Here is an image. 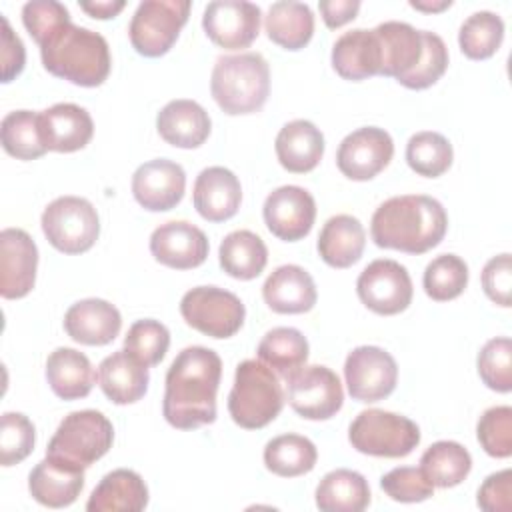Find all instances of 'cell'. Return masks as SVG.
<instances>
[{
  "mask_svg": "<svg viewBox=\"0 0 512 512\" xmlns=\"http://www.w3.org/2000/svg\"><path fill=\"white\" fill-rule=\"evenodd\" d=\"M222 378L220 356L206 346L178 352L166 372L162 414L178 430H194L216 420V394Z\"/></svg>",
  "mask_w": 512,
  "mask_h": 512,
  "instance_id": "obj_1",
  "label": "cell"
},
{
  "mask_svg": "<svg viewBox=\"0 0 512 512\" xmlns=\"http://www.w3.org/2000/svg\"><path fill=\"white\" fill-rule=\"evenodd\" d=\"M114 442L112 422L98 410H76L64 416L48 442L46 454L80 468L100 460Z\"/></svg>",
  "mask_w": 512,
  "mask_h": 512,
  "instance_id": "obj_7",
  "label": "cell"
},
{
  "mask_svg": "<svg viewBox=\"0 0 512 512\" xmlns=\"http://www.w3.org/2000/svg\"><path fill=\"white\" fill-rule=\"evenodd\" d=\"M318 460V450L312 440L300 434H280L266 442L264 464L282 478H296L308 474Z\"/></svg>",
  "mask_w": 512,
  "mask_h": 512,
  "instance_id": "obj_38",
  "label": "cell"
},
{
  "mask_svg": "<svg viewBox=\"0 0 512 512\" xmlns=\"http://www.w3.org/2000/svg\"><path fill=\"white\" fill-rule=\"evenodd\" d=\"M40 134L48 150L76 152L92 140L94 122L86 108L58 102L40 112Z\"/></svg>",
  "mask_w": 512,
  "mask_h": 512,
  "instance_id": "obj_23",
  "label": "cell"
},
{
  "mask_svg": "<svg viewBox=\"0 0 512 512\" xmlns=\"http://www.w3.org/2000/svg\"><path fill=\"white\" fill-rule=\"evenodd\" d=\"M262 216L276 238L296 242L310 234L316 220V202L306 188L286 184L266 196Z\"/></svg>",
  "mask_w": 512,
  "mask_h": 512,
  "instance_id": "obj_16",
  "label": "cell"
},
{
  "mask_svg": "<svg viewBox=\"0 0 512 512\" xmlns=\"http://www.w3.org/2000/svg\"><path fill=\"white\" fill-rule=\"evenodd\" d=\"M26 64V48L20 36L12 30L6 16H0V68H2V82L8 84L14 80Z\"/></svg>",
  "mask_w": 512,
  "mask_h": 512,
  "instance_id": "obj_52",
  "label": "cell"
},
{
  "mask_svg": "<svg viewBox=\"0 0 512 512\" xmlns=\"http://www.w3.org/2000/svg\"><path fill=\"white\" fill-rule=\"evenodd\" d=\"M394 156L392 136L378 126H364L348 136L338 146V170L356 182H364L380 174Z\"/></svg>",
  "mask_w": 512,
  "mask_h": 512,
  "instance_id": "obj_14",
  "label": "cell"
},
{
  "mask_svg": "<svg viewBox=\"0 0 512 512\" xmlns=\"http://www.w3.org/2000/svg\"><path fill=\"white\" fill-rule=\"evenodd\" d=\"M120 328V310L102 298L78 300L64 314L66 334L86 346L110 344L120 334Z\"/></svg>",
  "mask_w": 512,
  "mask_h": 512,
  "instance_id": "obj_22",
  "label": "cell"
},
{
  "mask_svg": "<svg viewBox=\"0 0 512 512\" xmlns=\"http://www.w3.org/2000/svg\"><path fill=\"white\" fill-rule=\"evenodd\" d=\"M410 6L416 8V10H422V12H442L444 8H450L452 6V0H410Z\"/></svg>",
  "mask_w": 512,
  "mask_h": 512,
  "instance_id": "obj_55",
  "label": "cell"
},
{
  "mask_svg": "<svg viewBox=\"0 0 512 512\" xmlns=\"http://www.w3.org/2000/svg\"><path fill=\"white\" fill-rule=\"evenodd\" d=\"M478 506L486 512H510L512 510V470L504 468L490 474L478 488Z\"/></svg>",
  "mask_w": 512,
  "mask_h": 512,
  "instance_id": "obj_51",
  "label": "cell"
},
{
  "mask_svg": "<svg viewBox=\"0 0 512 512\" xmlns=\"http://www.w3.org/2000/svg\"><path fill=\"white\" fill-rule=\"evenodd\" d=\"M22 22L34 42L44 44L58 28L70 22V12L56 0H32L22 6Z\"/></svg>",
  "mask_w": 512,
  "mask_h": 512,
  "instance_id": "obj_49",
  "label": "cell"
},
{
  "mask_svg": "<svg viewBox=\"0 0 512 512\" xmlns=\"http://www.w3.org/2000/svg\"><path fill=\"white\" fill-rule=\"evenodd\" d=\"M84 488V468L62 458L48 456L40 460L28 474V490L32 498L48 508H64L76 502Z\"/></svg>",
  "mask_w": 512,
  "mask_h": 512,
  "instance_id": "obj_20",
  "label": "cell"
},
{
  "mask_svg": "<svg viewBox=\"0 0 512 512\" xmlns=\"http://www.w3.org/2000/svg\"><path fill=\"white\" fill-rule=\"evenodd\" d=\"M126 6L124 0H96V2H80V8L92 18L108 20L114 18Z\"/></svg>",
  "mask_w": 512,
  "mask_h": 512,
  "instance_id": "obj_54",
  "label": "cell"
},
{
  "mask_svg": "<svg viewBox=\"0 0 512 512\" xmlns=\"http://www.w3.org/2000/svg\"><path fill=\"white\" fill-rule=\"evenodd\" d=\"M158 134L176 148H198L210 136V116L194 100H170L156 116Z\"/></svg>",
  "mask_w": 512,
  "mask_h": 512,
  "instance_id": "obj_26",
  "label": "cell"
},
{
  "mask_svg": "<svg viewBox=\"0 0 512 512\" xmlns=\"http://www.w3.org/2000/svg\"><path fill=\"white\" fill-rule=\"evenodd\" d=\"M38 248L22 228L0 232V294L6 300L24 298L36 282Z\"/></svg>",
  "mask_w": 512,
  "mask_h": 512,
  "instance_id": "obj_17",
  "label": "cell"
},
{
  "mask_svg": "<svg viewBox=\"0 0 512 512\" xmlns=\"http://www.w3.org/2000/svg\"><path fill=\"white\" fill-rule=\"evenodd\" d=\"M46 380L62 400H78L90 394L96 374L86 354L60 346L46 360Z\"/></svg>",
  "mask_w": 512,
  "mask_h": 512,
  "instance_id": "obj_32",
  "label": "cell"
},
{
  "mask_svg": "<svg viewBox=\"0 0 512 512\" xmlns=\"http://www.w3.org/2000/svg\"><path fill=\"white\" fill-rule=\"evenodd\" d=\"M208 250L210 244L206 234L186 220L164 222L150 236L152 256L160 264L176 270L200 266L206 260Z\"/></svg>",
  "mask_w": 512,
  "mask_h": 512,
  "instance_id": "obj_19",
  "label": "cell"
},
{
  "mask_svg": "<svg viewBox=\"0 0 512 512\" xmlns=\"http://www.w3.org/2000/svg\"><path fill=\"white\" fill-rule=\"evenodd\" d=\"M366 232L358 218L336 214L326 220L318 234V254L332 268H348L362 258Z\"/></svg>",
  "mask_w": 512,
  "mask_h": 512,
  "instance_id": "obj_30",
  "label": "cell"
},
{
  "mask_svg": "<svg viewBox=\"0 0 512 512\" xmlns=\"http://www.w3.org/2000/svg\"><path fill=\"white\" fill-rule=\"evenodd\" d=\"M318 8L328 28H340L346 22L356 18L360 10V2L358 0H320Z\"/></svg>",
  "mask_w": 512,
  "mask_h": 512,
  "instance_id": "obj_53",
  "label": "cell"
},
{
  "mask_svg": "<svg viewBox=\"0 0 512 512\" xmlns=\"http://www.w3.org/2000/svg\"><path fill=\"white\" fill-rule=\"evenodd\" d=\"M380 486L396 502H422L434 494V484L420 468L398 466L380 478Z\"/></svg>",
  "mask_w": 512,
  "mask_h": 512,
  "instance_id": "obj_48",
  "label": "cell"
},
{
  "mask_svg": "<svg viewBox=\"0 0 512 512\" xmlns=\"http://www.w3.org/2000/svg\"><path fill=\"white\" fill-rule=\"evenodd\" d=\"M308 340L298 328L278 326L264 334L258 344V360L270 366L284 380L300 370L308 360Z\"/></svg>",
  "mask_w": 512,
  "mask_h": 512,
  "instance_id": "obj_36",
  "label": "cell"
},
{
  "mask_svg": "<svg viewBox=\"0 0 512 512\" xmlns=\"http://www.w3.org/2000/svg\"><path fill=\"white\" fill-rule=\"evenodd\" d=\"M332 66L344 80H366L382 70L378 36L366 28L344 32L332 46Z\"/></svg>",
  "mask_w": 512,
  "mask_h": 512,
  "instance_id": "obj_25",
  "label": "cell"
},
{
  "mask_svg": "<svg viewBox=\"0 0 512 512\" xmlns=\"http://www.w3.org/2000/svg\"><path fill=\"white\" fill-rule=\"evenodd\" d=\"M476 436L488 456L508 458L512 454V408L492 406L484 410L476 424Z\"/></svg>",
  "mask_w": 512,
  "mask_h": 512,
  "instance_id": "obj_47",
  "label": "cell"
},
{
  "mask_svg": "<svg viewBox=\"0 0 512 512\" xmlns=\"http://www.w3.org/2000/svg\"><path fill=\"white\" fill-rule=\"evenodd\" d=\"M186 190L184 168L168 158H154L132 174V194L150 212H166L180 204Z\"/></svg>",
  "mask_w": 512,
  "mask_h": 512,
  "instance_id": "obj_18",
  "label": "cell"
},
{
  "mask_svg": "<svg viewBox=\"0 0 512 512\" xmlns=\"http://www.w3.org/2000/svg\"><path fill=\"white\" fill-rule=\"evenodd\" d=\"M262 296L278 314H304L314 308L318 292L310 272L298 264H284L266 278Z\"/></svg>",
  "mask_w": 512,
  "mask_h": 512,
  "instance_id": "obj_24",
  "label": "cell"
},
{
  "mask_svg": "<svg viewBox=\"0 0 512 512\" xmlns=\"http://www.w3.org/2000/svg\"><path fill=\"white\" fill-rule=\"evenodd\" d=\"M274 150L284 170L294 174L310 172L324 156V134L310 120L298 118L284 124L276 136Z\"/></svg>",
  "mask_w": 512,
  "mask_h": 512,
  "instance_id": "obj_28",
  "label": "cell"
},
{
  "mask_svg": "<svg viewBox=\"0 0 512 512\" xmlns=\"http://www.w3.org/2000/svg\"><path fill=\"white\" fill-rule=\"evenodd\" d=\"M284 406V392L278 374L262 360H242L236 366L234 384L228 394V412L232 420L258 430L270 424Z\"/></svg>",
  "mask_w": 512,
  "mask_h": 512,
  "instance_id": "obj_5",
  "label": "cell"
},
{
  "mask_svg": "<svg viewBox=\"0 0 512 512\" xmlns=\"http://www.w3.org/2000/svg\"><path fill=\"white\" fill-rule=\"evenodd\" d=\"M420 470L434 488H452L466 480L472 470L470 452L454 440H438L420 456Z\"/></svg>",
  "mask_w": 512,
  "mask_h": 512,
  "instance_id": "obj_37",
  "label": "cell"
},
{
  "mask_svg": "<svg viewBox=\"0 0 512 512\" xmlns=\"http://www.w3.org/2000/svg\"><path fill=\"white\" fill-rule=\"evenodd\" d=\"M344 378L352 400L378 402L394 392L398 364L380 346H358L346 356Z\"/></svg>",
  "mask_w": 512,
  "mask_h": 512,
  "instance_id": "obj_13",
  "label": "cell"
},
{
  "mask_svg": "<svg viewBox=\"0 0 512 512\" xmlns=\"http://www.w3.org/2000/svg\"><path fill=\"white\" fill-rule=\"evenodd\" d=\"M48 242L64 254L90 250L100 234V218L92 202L80 196H60L52 200L40 218Z\"/></svg>",
  "mask_w": 512,
  "mask_h": 512,
  "instance_id": "obj_8",
  "label": "cell"
},
{
  "mask_svg": "<svg viewBox=\"0 0 512 512\" xmlns=\"http://www.w3.org/2000/svg\"><path fill=\"white\" fill-rule=\"evenodd\" d=\"M286 400L306 420H328L344 402L340 378L328 366H302L286 378Z\"/></svg>",
  "mask_w": 512,
  "mask_h": 512,
  "instance_id": "obj_11",
  "label": "cell"
},
{
  "mask_svg": "<svg viewBox=\"0 0 512 512\" xmlns=\"http://www.w3.org/2000/svg\"><path fill=\"white\" fill-rule=\"evenodd\" d=\"M482 288L494 304L502 308L512 306V258L508 252L486 262L482 268Z\"/></svg>",
  "mask_w": 512,
  "mask_h": 512,
  "instance_id": "obj_50",
  "label": "cell"
},
{
  "mask_svg": "<svg viewBox=\"0 0 512 512\" xmlns=\"http://www.w3.org/2000/svg\"><path fill=\"white\" fill-rule=\"evenodd\" d=\"M424 292L436 302L458 298L468 286V264L456 254H440L428 262L422 276Z\"/></svg>",
  "mask_w": 512,
  "mask_h": 512,
  "instance_id": "obj_42",
  "label": "cell"
},
{
  "mask_svg": "<svg viewBox=\"0 0 512 512\" xmlns=\"http://www.w3.org/2000/svg\"><path fill=\"white\" fill-rule=\"evenodd\" d=\"M262 10L246 0H214L204 8L206 36L226 50L248 48L260 32Z\"/></svg>",
  "mask_w": 512,
  "mask_h": 512,
  "instance_id": "obj_15",
  "label": "cell"
},
{
  "mask_svg": "<svg viewBox=\"0 0 512 512\" xmlns=\"http://www.w3.org/2000/svg\"><path fill=\"white\" fill-rule=\"evenodd\" d=\"M170 346L168 328L152 318L136 320L124 338V350L146 366H156Z\"/></svg>",
  "mask_w": 512,
  "mask_h": 512,
  "instance_id": "obj_44",
  "label": "cell"
},
{
  "mask_svg": "<svg viewBox=\"0 0 512 512\" xmlns=\"http://www.w3.org/2000/svg\"><path fill=\"white\" fill-rule=\"evenodd\" d=\"M264 28L268 38L278 46L286 50H300L314 34V12L304 2L280 0L268 8Z\"/></svg>",
  "mask_w": 512,
  "mask_h": 512,
  "instance_id": "obj_33",
  "label": "cell"
},
{
  "mask_svg": "<svg viewBox=\"0 0 512 512\" xmlns=\"http://www.w3.org/2000/svg\"><path fill=\"white\" fill-rule=\"evenodd\" d=\"M356 292L368 310L392 316L410 306L414 288L408 270L400 262L378 258L360 272Z\"/></svg>",
  "mask_w": 512,
  "mask_h": 512,
  "instance_id": "obj_12",
  "label": "cell"
},
{
  "mask_svg": "<svg viewBox=\"0 0 512 512\" xmlns=\"http://www.w3.org/2000/svg\"><path fill=\"white\" fill-rule=\"evenodd\" d=\"M504 40V20L490 10L470 14L458 32V44L464 56L486 60L496 54Z\"/></svg>",
  "mask_w": 512,
  "mask_h": 512,
  "instance_id": "obj_40",
  "label": "cell"
},
{
  "mask_svg": "<svg viewBox=\"0 0 512 512\" xmlns=\"http://www.w3.org/2000/svg\"><path fill=\"white\" fill-rule=\"evenodd\" d=\"M368 504V480L356 470L336 468L316 486V506L322 512H362Z\"/></svg>",
  "mask_w": 512,
  "mask_h": 512,
  "instance_id": "obj_34",
  "label": "cell"
},
{
  "mask_svg": "<svg viewBox=\"0 0 512 512\" xmlns=\"http://www.w3.org/2000/svg\"><path fill=\"white\" fill-rule=\"evenodd\" d=\"M478 374L482 382L496 392L512 390V342L508 336L490 338L478 352Z\"/></svg>",
  "mask_w": 512,
  "mask_h": 512,
  "instance_id": "obj_45",
  "label": "cell"
},
{
  "mask_svg": "<svg viewBox=\"0 0 512 512\" xmlns=\"http://www.w3.org/2000/svg\"><path fill=\"white\" fill-rule=\"evenodd\" d=\"M448 228L444 206L426 194L384 200L372 214L370 236L376 246L406 254H424L438 246Z\"/></svg>",
  "mask_w": 512,
  "mask_h": 512,
  "instance_id": "obj_2",
  "label": "cell"
},
{
  "mask_svg": "<svg viewBox=\"0 0 512 512\" xmlns=\"http://www.w3.org/2000/svg\"><path fill=\"white\" fill-rule=\"evenodd\" d=\"M2 148L18 160H34L48 152L40 134V112L14 110L0 124Z\"/></svg>",
  "mask_w": 512,
  "mask_h": 512,
  "instance_id": "obj_39",
  "label": "cell"
},
{
  "mask_svg": "<svg viewBox=\"0 0 512 512\" xmlns=\"http://www.w3.org/2000/svg\"><path fill=\"white\" fill-rule=\"evenodd\" d=\"M348 440L354 450L368 456L404 458L420 444V428L402 414L368 408L352 420Z\"/></svg>",
  "mask_w": 512,
  "mask_h": 512,
  "instance_id": "obj_6",
  "label": "cell"
},
{
  "mask_svg": "<svg viewBox=\"0 0 512 512\" xmlns=\"http://www.w3.org/2000/svg\"><path fill=\"white\" fill-rule=\"evenodd\" d=\"M218 260L228 276L252 280L266 268L268 248L258 234L250 230H234L220 242Z\"/></svg>",
  "mask_w": 512,
  "mask_h": 512,
  "instance_id": "obj_35",
  "label": "cell"
},
{
  "mask_svg": "<svg viewBox=\"0 0 512 512\" xmlns=\"http://www.w3.org/2000/svg\"><path fill=\"white\" fill-rule=\"evenodd\" d=\"M148 506V486L142 476L128 468L108 472L92 490L88 512H140Z\"/></svg>",
  "mask_w": 512,
  "mask_h": 512,
  "instance_id": "obj_29",
  "label": "cell"
},
{
  "mask_svg": "<svg viewBox=\"0 0 512 512\" xmlns=\"http://www.w3.org/2000/svg\"><path fill=\"white\" fill-rule=\"evenodd\" d=\"M190 14L188 0H144L132 14L128 36L132 48L146 56L166 54L180 36Z\"/></svg>",
  "mask_w": 512,
  "mask_h": 512,
  "instance_id": "obj_9",
  "label": "cell"
},
{
  "mask_svg": "<svg viewBox=\"0 0 512 512\" xmlns=\"http://www.w3.org/2000/svg\"><path fill=\"white\" fill-rule=\"evenodd\" d=\"M96 380L106 398L114 404H132L146 394L150 374L148 366L132 354L116 350L100 362Z\"/></svg>",
  "mask_w": 512,
  "mask_h": 512,
  "instance_id": "obj_27",
  "label": "cell"
},
{
  "mask_svg": "<svg viewBox=\"0 0 512 512\" xmlns=\"http://www.w3.org/2000/svg\"><path fill=\"white\" fill-rule=\"evenodd\" d=\"M210 92L230 116L258 112L270 94V68L262 54L240 52L218 56L212 68Z\"/></svg>",
  "mask_w": 512,
  "mask_h": 512,
  "instance_id": "obj_4",
  "label": "cell"
},
{
  "mask_svg": "<svg viewBox=\"0 0 512 512\" xmlns=\"http://www.w3.org/2000/svg\"><path fill=\"white\" fill-rule=\"evenodd\" d=\"M192 202L196 212L208 222H224L232 218L242 202L238 176L224 166L204 168L196 176Z\"/></svg>",
  "mask_w": 512,
  "mask_h": 512,
  "instance_id": "obj_21",
  "label": "cell"
},
{
  "mask_svg": "<svg viewBox=\"0 0 512 512\" xmlns=\"http://www.w3.org/2000/svg\"><path fill=\"white\" fill-rule=\"evenodd\" d=\"M448 68V48L444 40L430 30H422V56L416 66L404 76L396 78L410 90H424L440 80Z\"/></svg>",
  "mask_w": 512,
  "mask_h": 512,
  "instance_id": "obj_43",
  "label": "cell"
},
{
  "mask_svg": "<svg viewBox=\"0 0 512 512\" xmlns=\"http://www.w3.org/2000/svg\"><path fill=\"white\" fill-rule=\"evenodd\" d=\"M44 68L76 86H100L110 74V48L102 34L72 22L40 44Z\"/></svg>",
  "mask_w": 512,
  "mask_h": 512,
  "instance_id": "obj_3",
  "label": "cell"
},
{
  "mask_svg": "<svg viewBox=\"0 0 512 512\" xmlns=\"http://www.w3.org/2000/svg\"><path fill=\"white\" fill-rule=\"evenodd\" d=\"M454 150L446 136L434 130H422L410 136L406 144L408 166L426 178H438L452 166Z\"/></svg>",
  "mask_w": 512,
  "mask_h": 512,
  "instance_id": "obj_41",
  "label": "cell"
},
{
  "mask_svg": "<svg viewBox=\"0 0 512 512\" xmlns=\"http://www.w3.org/2000/svg\"><path fill=\"white\" fill-rule=\"evenodd\" d=\"M36 442V430L22 412H4L0 420V464L14 466L30 456Z\"/></svg>",
  "mask_w": 512,
  "mask_h": 512,
  "instance_id": "obj_46",
  "label": "cell"
},
{
  "mask_svg": "<svg viewBox=\"0 0 512 512\" xmlns=\"http://www.w3.org/2000/svg\"><path fill=\"white\" fill-rule=\"evenodd\" d=\"M374 32L382 52L380 76L400 78L416 66L422 56V30L408 22L388 20L378 24Z\"/></svg>",
  "mask_w": 512,
  "mask_h": 512,
  "instance_id": "obj_31",
  "label": "cell"
},
{
  "mask_svg": "<svg viewBox=\"0 0 512 512\" xmlns=\"http://www.w3.org/2000/svg\"><path fill=\"white\" fill-rule=\"evenodd\" d=\"M180 314L188 326L210 338H230L242 328L246 308L234 292L196 286L182 296Z\"/></svg>",
  "mask_w": 512,
  "mask_h": 512,
  "instance_id": "obj_10",
  "label": "cell"
}]
</instances>
